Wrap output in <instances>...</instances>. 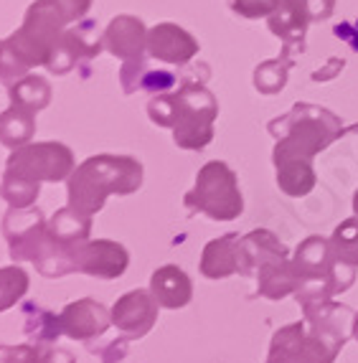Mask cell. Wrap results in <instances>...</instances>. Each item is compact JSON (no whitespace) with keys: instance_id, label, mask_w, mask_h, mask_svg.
<instances>
[{"instance_id":"obj_1","label":"cell","mask_w":358,"mask_h":363,"mask_svg":"<svg viewBox=\"0 0 358 363\" xmlns=\"http://www.w3.org/2000/svg\"><path fill=\"white\" fill-rule=\"evenodd\" d=\"M295 269H298L300 285L295 292V300L300 308L318 300H333L340 292L351 290L356 279V267L340 262L333 255L330 239L325 236H308L298 249H295Z\"/></svg>"},{"instance_id":"obj_5","label":"cell","mask_w":358,"mask_h":363,"mask_svg":"<svg viewBox=\"0 0 358 363\" xmlns=\"http://www.w3.org/2000/svg\"><path fill=\"white\" fill-rule=\"evenodd\" d=\"M343 345L315 330L308 320L290 323L277 330L269 343V358L274 363H333Z\"/></svg>"},{"instance_id":"obj_18","label":"cell","mask_w":358,"mask_h":363,"mask_svg":"<svg viewBox=\"0 0 358 363\" xmlns=\"http://www.w3.org/2000/svg\"><path fill=\"white\" fill-rule=\"evenodd\" d=\"M353 211H356V216H358V191H356V196H353Z\"/></svg>"},{"instance_id":"obj_7","label":"cell","mask_w":358,"mask_h":363,"mask_svg":"<svg viewBox=\"0 0 358 363\" xmlns=\"http://www.w3.org/2000/svg\"><path fill=\"white\" fill-rule=\"evenodd\" d=\"M74 267L99 277H117L128 267V255L115 242H94L84 249H74Z\"/></svg>"},{"instance_id":"obj_14","label":"cell","mask_w":358,"mask_h":363,"mask_svg":"<svg viewBox=\"0 0 358 363\" xmlns=\"http://www.w3.org/2000/svg\"><path fill=\"white\" fill-rule=\"evenodd\" d=\"M152 295L163 308H183L191 300V279L186 272H181L176 264H168L152 274Z\"/></svg>"},{"instance_id":"obj_17","label":"cell","mask_w":358,"mask_h":363,"mask_svg":"<svg viewBox=\"0 0 358 363\" xmlns=\"http://www.w3.org/2000/svg\"><path fill=\"white\" fill-rule=\"evenodd\" d=\"M353 338L358 340V313H356V323H353Z\"/></svg>"},{"instance_id":"obj_9","label":"cell","mask_w":358,"mask_h":363,"mask_svg":"<svg viewBox=\"0 0 358 363\" xmlns=\"http://www.w3.org/2000/svg\"><path fill=\"white\" fill-rule=\"evenodd\" d=\"M257 285H259L257 292H259L262 297H267V300H282V297L295 295L300 285L295 262L287 255L264 262V264L257 269Z\"/></svg>"},{"instance_id":"obj_6","label":"cell","mask_w":358,"mask_h":363,"mask_svg":"<svg viewBox=\"0 0 358 363\" xmlns=\"http://www.w3.org/2000/svg\"><path fill=\"white\" fill-rule=\"evenodd\" d=\"M303 315L310 325L333 338L335 343L346 345V340L353 335V323L356 313L348 305L333 303V300H318V303L303 305Z\"/></svg>"},{"instance_id":"obj_16","label":"cell","mask_w":358,"mask_h":363,"mask_svg":"<svg viewBox=\"0 0 358 363\" xmlns=\"http://www.w3.org/2000/svg\"><path fill=\"white\" fill-rule=\"evenodd\" d=\"M28 279L21 269H0V310L13 305L23 295Z\"/></svg>"},{"instance_id":"obj_2","label":"cell","mask_w":358,"mask_h":363,"mask_svg":"<svg viewBox=\"0 0 358 363\" xmlns=\"http://www.w3.org/2000/svg\"><path fill=\"white\" fill-rule=\"evenodd\" d=\"M142 181V168L133 157H91L84 163L69 188L72 208L89 216L102 208L110 194H133Z\"/></svg>"},{"instance_id":"obj_3","label":"cell","mask_w":358,"mask_h":363,"mask_svg":"<svg viewBox=\"0 0 358 363\" xmlns=\"http://www.w3.org/2000/svg\"><path fill=\"white\" fill-rule=\"evenodd\" d=\"M186 206L206 213L213 221H231L244 211L242 191L234 170L221 160L203 165L196 178V188L186 196Z\"/></svg>"},{"instance_id":"obj_11","label":"cell","mask_w":358,"mask_h":363,"mask_svg":"<svg viewBox=\"0 0 358 363\" xmlns=\"http://www.w3.org/2000/svg\"><path fill=\"white\" fill-rule=\"evenodd\" d=\"M272 160L277 168V186L285 196L303 199L315 188V170L310 160L292 155H272Z\"/></svg>"},{"instance_id":"obj_8","label":"cell","mask_w":358,"mask_h":363,"mask_svg":"<svg viewBox=\"0 0 358 363\" xmlns=\"http://www.w3.org/2000/svg\"><path fill=\"white\" fill-rule=\"evenodd\" d=\"M158 308L152 303V297L147 292H130L128 297H122L120 303L112 310V320L120 330L130 335V338H140L155 323Z\"/></svg>"},{"instance_id":"obj_13","label":"cell","mask_w":358,"mask_h":363,"mask_svg":"<svg viewBox=\"0 0 358 363\" xmlns=\"http://www.w3.org/2000/svg\"><path fill=\"white\" fill-rule=\"evenodd\" d=\"M104 328H107V313L97 303H91V300L69 305L64 318H61V330L79 340L102 333Z\"/></svg>"},{"instance_id":"obj_4","label":"cell","mask_w":358,"mask_h":363,"mask_svg":"<svg viewBox=\"0 0 358 363\" xmlns=\"http://www.w3.org/2000/svg\"><path fill=\"white\" fill-rule=\"evenodd\" d=\"M269 130L277 138L274 155H292V157H305V160H313L338 135H343L340 122L333 120L330 115H325V112H320L315 122H308L300 117L298 109L290 117H285V120H274Z\"/></svg>"},{"instance_id":"obj_19","label":"cell","mask_w":358,"mask_h":363,"mask_svg":"<svg viewBox=\"0 0 358 363\" xmlns=\"http://www.w3.org/2000/svg\"><path fill=\"white\" fill-rule=\"evenodd\" d=\"M267 363H274V361H267Z\"/></svg>"},{"instance_id":"obj_12","label":"cell","mask_w":358,"mask_h":363,"mask_svg":"<svg viewBox=\"0 0 358 363\" xmlns=\"http://www.w3.org/2000/svg\"><path fill=\"white\" fill-rule=\"evenodd\" d=\"M201 272L208 279H221L239 272V236L229 234L208 242L201 257Z\"/></svg>"},{"instance_id":"obj_15","label":"cell","mask_w":358,"mask_h":363,"mask_svg":"<svg viewBox=\"0 0 358 363\" xmlns=\"http://www.w3.org/2000/svg\"><path fill=\"white\" fill-rule=\"evenodd\" d=\"M330 247L340 262L358 267V216L346 218L343 224L335 226L333 236H330Z\"/></svg>"},{"instance_id":"obj_10","label":"cell","mask_w":358,"mask_h":363,"mask_svg":"<svg viewBox=\"0 0 358 363\" xmlns=\"http://www.w3.org/2000/svg\"><path fill=\"white\" fill-rule=\"evenodd\" d=\"M282 255H287V249L282 247V242H279L272 231H264V229L252 231V234L239 239V274L257 277V269L264 262Z\"/></svg>"}]
</instances>
